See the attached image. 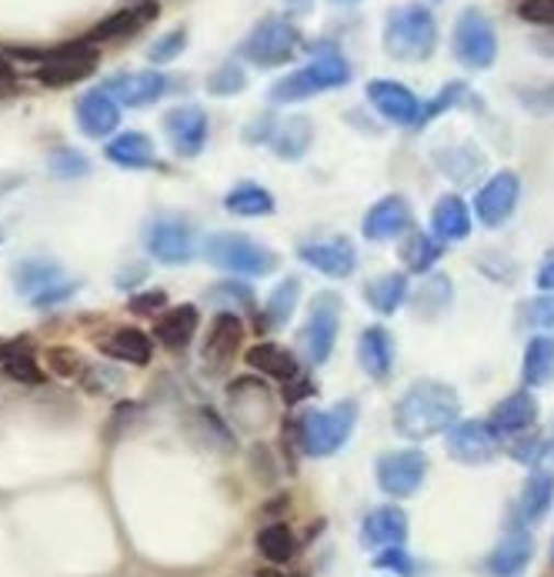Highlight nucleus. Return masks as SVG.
<instances>
[{
  "label": "nucleus",
  "instance_id": "obj_1",
  "mask_svg": "<svg viewBox=\"0 0 554 577\" xmlns=\"http://www.w3.org/2000/svg\"><path fill=\"white\" fill-rule=\"evenodd\" d=\"M461 418V397L451 384L418 377L394 404V428L408 441H428L448 434Z\"/></svg>",
  "mask_w": 554,
  "mask_h": 577
},
{
  "label": "nucleus",
  "instance_id": "obj_2",
  "mask_svg": "<svg viewBox=\"0 0 554 577\" xmlns=\"http://www.w3.org/2000/svg\"><path fill=\"white\" fill-rule=\"evenodd\" d=\"M384 54L402 64H425L438 50V21L425 4H402L384 18Z\"/></svg>",
  "mask_w": 554,
  "mask_h": 577
},
{
  "label": "nucleus",
  "instance_id": "obj_3",
  "mask_svg": "<svg viewBox=\"0 0 554 577\" xmlns=\"http://www.w3.org/2000/svg\"><path fill=\"white\" fill-rule=\"evenodd\" d=\"M344 84H351L348 57L341 50H321L310 64L281 77L268 98H271V104H297V101H307L314 94H325V91H335Z\"/></svg>",
  "mask_w": 554,
  "mask_h": 577
},
{
  "label": "nucleus",
  "instance_id": "obj_4",
  "mask_svg": "<svg viewBox=\"0 0 554 577\" xmlns=\"http://www.w3.org/2000/svg\"><path fill=\"white\" fill-rule=\"evenodd\" d=\"M201 254L207 264L221 268V271H230V274H245V278H268L278 271V254L271 247L251 240L248 234H211L204 237L201 244Z\"/></svg>",
  "mask_w": 554,
  "mask_h": 577
},
{
  "label": "nucleus",
  "instance_id": "obj_5",
  "mask_svg": "<svg viewBox=\"0 0 554 577\" xmlns=\"http://www.w3.org/2000/svg\"><path fill=\"white\" fill-rule=\"evenodd\" d=\"M354 425H358L354 400H341V404L325 407V410H307V415L297 421L301 451L310 457H331L348 444V438L354 434Z\"/></svg>",
  "mask_w": 554,
  "mask_h": 577
},
{
  "label": "nucleus",
  "instance_id": "obj_6",
  "mask_svg": "<svg viewBox=\"0 0 554 577\" xmlns=\"http://www.w3.org/2000/svg\"><path fill=\"white\" fill-rule=\"evenodd\" d=\"M301 50V31L294 21L287 18H264L261 24L251 27V34L241 44V57L255 67H284L287 60H294V54Z\"/></svg>",
  "mask_w": 554,
  "mask_h": 577
},
{
  "label": "nucleus",
  "instance_id": "obj_7",
  "mask_svg": "<svg viewBox=\"0 0 554 577\" xmlns=\"http://www.w3.org/2000/svg\"><path fill=\"white\" fill-rule=\"evenodd\" d=\"M451 47H454L457 64H464L467 70H488L498 57V34H495V24L488 21V14L478 8L461 11V18L454 24Z\"/></svg>",
  "mask_w": 554,
  "mask_h": 577
},
{
  "label": "nucleus",
  "instance_id": "obj_8",
  "mask_svg": "<svg viewBox=\"0 0 554 577\" xmlns=\"http://www.w3.org/2000/svg\"><path fill=\"white\" fill-rule=\"evenodd\" d=\"M374 477L387 498H415L428 477V457L425 451H387L377 457Z\"/></svg>",
  "mask_w": 554,
  "mask_h": 577
},
{
  "label": "nucleus",
  "instance_id": "obj_9",
  "mask_svg": "<svg viewBox=\"0 0 554 577\" xmlns=\"http://www.w3.org/2000/svg\"><path fill=\"white\" fill-rule=\"evenodd\" d=\"M338 327H341V301L331 294H321L310 304V317H307L304 335H301V348H304L307 364H314V367L328 364L335 341H338Z\"/></svg>",
  "mask_w": 554,
  "mask_h": 577
},
{
  "label": "nucleus",
  "instance_id": "obj_10",
  "mask_svg": "<svg viewBox=\"0 0 554 577\" xmlns=\"http://www.w3.org/2000/svg\"><path fill=\"white\" fill-rule=\"evenodd\" d=\"M245 344V324L234 310H221L211 327H207V338H204V348H201V367L211 374V377H221L227 374V367L234 364L237 358V348Z\"/></svg>",
  "mask_w": 554,
  "mask_h": 577
},
{
  "label": "nucleus",
  "instance_id": "obj_11",
  "mask_svg": "<svg viewBox=\"0 0 554 577\" xmlns=\"http://www.w3.org/2000/svg\"><path fill=\"white\" fill-rule=\"evenodd\" d=\"M98 50L88 41H77L67 47H57L44 57V67L37 70V80L47 88H67L77 84V80H84L98 70Z\"/></svg>",
  "mask_w": 554,
  "mask_h": 577
},
{
  "label": "nucleus",
  "instance_id": "obj_12",
  "mask_svg": "<svg viewBox=\"0 0 554 577\" xmlns=\"http://www.w3.org/2000/svg\"><path fill=\"white\" fill-rule=\"evenodd\" d=\"M297 258H301V264L314 268L325 278H335V281H344L358 271V247L344 234L297 244Z\"/></svg>",
  "mask_w": 554,
  "mask_h": 577
},
{
  "label": "nucleus",
  "instance_id": "obj_13",
  "mask_svg": "<svg viewBox=\"0 0 554 577\" xmlns=\"http://www.w3.org/2000/svg\"><path fill=\"white\" fill-rule=\"evenodd\" d=\"M144 247L147 254L161 264H188L197 251L194 230L181 217H157L144 234Z\"/></svg>",
  "mask_w": 554,
  "mask_h": 577
},
{
  "label": "nucleus",
  "instance_id": "obj_14",
  "mask_svg": "<svg viewBox=\"0 0 554 577\" xmlns=\"http://www.w3.org/2000/svg\"><path fill=\"white\" fill-rule=\"evenodd\" d=\"M368 101L371 108L398 127H425V101L415 98L398 80H371L368 84Z\"/></svg>",
  "mask_w": 554,
  "mask_h": 577
},
{
  "label": "nucleus",
  "instance_id": "obj_15",
  "mask_svg": "<svg viewBox=\"0 0 554 577\" xmlns=\"http://www.w3.org/2000/svg\"><path fill=\"white\" fill-rule=\"evenodd\" d=\"M518 197H521V178L515 171H498L482 191L474 197V214L488 230L505 227L515 211H518Z\"/></svg>",
  "mask_w": 554,
  "mask_h": 577
},
{
  "label": "nucleus",
  "instance_id": "obj_16",
  "mask_svg": "<svg viewBox=\"0 0 554 577\" xmlns=\"http://www.w3.org/2000/svg\"><path fill=\"white\" fill-rule=\"evenodd\" d=\"M498 434L491 431L488 421H457L451 431H448V454L457 461V464H488L495 461L498 454Z\"/></svg>",
  "mask_w": 554,
  "mask_h": 577
},
{
  "label": "nucleus",
  "instance_id": "obj_17",
  "mask_svg": "<svg viewBox=\"0 0 554 577\" xmlns=\"http://www.w3.org/2000/svg\"><path fill=\"white\" fill-rule=\"evenodd\" d=\"M104 91L121 108H147L168 94V77L161 70H134V73H114Z\"/></svg>",
  "mask_w": 554,
  "mask_h": 577
},
{
  "label": "nucleus",
  "instance_id": "obj_18",
  "mask_svg": "<svg viewBox=\"0 0 554 577\" xmlns=\"http://www.w3.org/2000/svg\"><path fill=\"white\" fill-rule=\"evenodd\" d=\"M165 134L178 157H197L207 144V114L197 104H181L165 114Z\"/></svg>",
  "mask_w": 554,
  "mask_h": 577
},
{
  "label": "nucleus",
  "instance_id": "obj_19",
  "mask_svg": "<svg viewBox=\"0 0 554 577\" xmlns=\"http://www.w3.org/2000/svg\"><path fill=\"white\" fill-rule=\"evenodd\" d=\"M411 204L402 197V194H387L381 197L361 220V230L368 240L381 244V240H394V237H402L411 230Z\"/></svg>",
  "mask_w": 554,
  "mask_h": 577
},
{
  "label": "nucleus",
  "instance_id": "obj_20",
  "mask_svg": "<svg viewBox=\"0 0 554 577\" xmlns=\"http://www.w3.org/2000/svg\"><path fill=\"white\" fill-rule=\"evenodd\" d=\"M77 127L94 140L111 137L121 127V104L104 88L81 94L77 98Z\"/></svg>",
  "mask_w": 554,
  "mask_h": 577
},
{
  "label": "nucleus",
  "instance_id": "obj_21",
  "mask_svg": "<svg viewBox=\"0 0 554 577\" xmlns=\"http://www.w3.org/2000/svg\"><path fill=\"white\" fill-rule=\"evenodd\" d=\"M538 421V400L528 391L508 394L505 400H498L488 415V425L498 438H518L528 434Z\"/></svg>",
  "mask_w": 554,
  "mask_h": 577
},
{
  "label": "nucleus",
  "instance_id": "obj_22",
  "mask_svg": "<svg viewBox=\"0 0 554 577\" xmlns=\"http://www.w3.org/2000/svg\"><path fill=\"white\" fill-rule=\"evenodd\" d=\"M361 541L364 547L384 551V547H405L408 541V514L398 505L374 508L364 524H361Z\"/></svg>",
  "mask_w": 554,
  "mask_h": 577
},
{
  "label": "nucleus",
  "instance_id": "obj_23",
  "mask_svg": "<svg viewBox=\"0 0 554 577\" xmlns=\"http://www.w3.org/2000/svg\"><path fill=\"white\" fill-rule=\"evenodd\" d=\"M358 361L371 381H387V374L394 367V338H391L387 327H381V324L364 327L361 338H358Z\"/></svg>",
  "mask_w": 554,
  "mask_h": 577
},
{
  "label": "nucleus",
  "instance_id": "obj_24",
  "mask_svg": "<svg viewBox=\"0 0 554 577\" xmlns=\"http://www.w3.org/2000/svg\"><path fill=\"white\" fill-rule=\"evenodd\" d=\"M104 157L111 163H117V168H124V171H144V168H154V163H157L154 140L147 134H140V131H124L114 140H108Z\"/></svg>",
  "mask_w": 554,
  "mask_h": 577
},
{
  "label": "nucleus",
  "instance_id": "obj_25",
  "mask_svg": "<svg viewBox=\"0 0 554 577\" xmlns=\"http://www.w3.org/2000/svg\"><path fill=\"white\" fill-rule=\"evenodd\" d=\"M554 505V471H531V477L521 487V498H518V521L521 524H538Z\"/></svg>",
  "mask_w": 554,
  "mask_h": 577
},
{
  "label": "nucleus",
  "instance_id": "obj_26",
  "mask_svg": "<svg viewBox=\"0 0 554 577\" xmlns=\"http://www.w3.org/2000/svg\"><path fill=\"white\" fill-rule=\"evenodd\" d=\"M534 557V541L528 531H515L508 534L485 561V567L491 570V577H518Z\"/></svg>",
  "mask_w": 554,
  "mask_h": 577
},
{
  "label": "nucleus",
  "instance_id": "obj_27",
  "mask_svg": "<svg viewBox=\"0 0 554 577\" xmlns=\"http://www.w3.org/2000/svg\"><path fill=\"white\" fill-rule=\"evenodd\" d=\"M197 324H201L197 307L181 304V307H171L161 320L154 324V338H157V344H165L171 351H184L197 335Z\"/></svg>",
  "mask_w": 554,
  "mask_h": 577
},
{
  "label": "nucleus",
  "instance_id": "obj_28",
  "mask_svg": "<svg viewBox=\"0 0 554 577\" xmlns=\"http://www.w3.org/2000/svg\"><path fill=\"white\" fill-rule=\"evenodd\" d=\"M297 301H301V281L297 278H284L271 291V297L261 307V314L255 317V331H278V327H284L294 317Z\"/></svg>",
  "mask_w": 554,
  "mask_h": 577
},
{
  "label": "nucleus",
  "instance_id": "obj_29",
  "mask_svg": "<svg viewBox=\"0 0 554 577\" xmlns=\"http://www.w3.org/2000/svg\"><path fill=\"white\" fill-rule=\"evenodd\" d=\"M245 364H248L251 371H261V374H268V377H274V381H284V384L294 381V377L301 374L297 358H294L291 351H284L281 344H274V341L251 344L248 354H245Z\"/></svg>",
  "mask_w": 554,
  "mask_h": 577
},
{
  "label": "nucleus",
  "instance_id": "obj_30",
  "mask_svg": "<svg viewBox=\"0 0 554 577\" xmlns=\"http://www.w3.org/2000/svg\"><path fill=\"white\" fill-rule=\"evenodd\" d=\"M154 18H157V4H154V0H144V4H137V8L117 11V14H111L108 21H101L84 41H88V44H101V41L127 37V34H137L144 24H150Z\"/></svg>",
  "mask_w": 554,
  "mask_h": 577
},
{
  "label": "nucleus",
  "instance_id": "obj_31",
  "mask_svg": "<svg viewBox=\"0 0 554 577\" xmlns=\"http://www.w3.org/2000/svg\"><path fill=\"white\" fill-rule=\"evenodd\" d=\"M431 230L438 240H464L471 234V211L457 194H444L438 197L434 211H431Z\"/></svg>",
  "mask_w": 554,
  "mask_h": 577
},
{
  "label": "nucleus",
  "instance_id": "obj_32",
  "mask_svg": "<svg viewBox=\"0 0 554 577\" xmlns=\"http://www.w3.org/2000/svg\"><path fill=\"white\" fill-rule=\"evenodd\" d=\"M314 140V127L304 114H294V117H284L278 121L274 127V137H271V150L281 157V160H301L307 154Z\"/></svg>",
  "mask_w": 554,
  "mask_h": 577
},
{
  "label": "nucleus",
  "instance_id": "obj_33",
  "mask_svg": "<svg viewBox=\"0 0 554 577\" xmlns=\"http://www.w3.org/2000/svg\"><path fill=\"white\" fill-rule=\"evenodd\" d=\"M521 377L528 387H547L554 384V335H538L524 348Z\"/></svg>",
  "mask_w": 554,
  "mask_h": 577
},
{
  "label": "nucleus",
  "instance_id": "obj_34",
  "mask_svg": "<svg viewBox=\"0 0 554 577\" xmlns=\"http://www.w3.org/2000/svg\"><path fill=\"white\" fill-rule=\"evenodd\" d=\"M441 254H444V240H438L431 234H421V230H408V237L398 247L402 264L415 274H428L441 261Z\"/></svg>",
  "mask_w": 554,
  "mask_h": 577
},
{
  "label": "nucleus",
  "instance_id": "obj_35",
  "mask_svg": "<svg viewBox=\"0 0 554 577\" xmlns=\"http://www.w3.org/2000/svg\"><path fill=\"white\" fill-rule=\"evenodd\" d=\"M408 278L405 274H398V271H391V274H381V278H374L368 287H364V301L377 310V314H394L398 310L405 301H408Z\"/></svg>",
  "mask_w": 554,
  "mask_h": 577
},
{
  "label": "nucleus",
  "instance_id": "obj_36",
  "mask_svg": "<svg viewBox=\"0 0 554 577\" xmlns=\"http://www.w3.org/2000/svg\"><path fill=\"white\" fill-rule=\"evenodd\" d=\"M224 211H230L237 217H268V214H274V197L268 188L245 181L224 194Z\"/></svg>",
  "mask_w": 554,
  "mask_h": 577
},
{
  "label": "nucleus",
  "instance_id": "obj_37",
  "mask_svg": "<svg viewBox=\"0 0 554 577\" xmlns=\"http://www.w3.org/2000/svg\"><path fill=\"white\" fill-rule=\"evenodd\" d=\"M101 351L121 364H147L150 361V338L144 331H137V327H121V331H114Z\"/></svg>",
  "mask_w": 554,
  "mask_h": 577
},
{
  "label": "nucleus",
  "instance_id": "obj_38",
  "mask_svg": "<svg viewBox=\"0 0 554 577\" xmlns=\"http://www.w3.org/2000/svg\"><path fill=\"white\" fill-rule=\"evenodd\" d=\"M438 168L448 178H454L457 184H467V181H474L485 171V157H482V150H474L471 144H461V147L438 150Z\"/></svg>",
  "mask_w": 554,
  "mask_h": 577
},
{
  "label": "nucleus",
  "instance_id": "obj_39",
  "mask_svg": "<svg viewBox=\"0 0 554 577\" xmlns=\"http://www.w3.org/2000/svg\"><path fill=\"white\" fill-rule=\"evenodd\" d=\"M64 278V271H60V264H54V261H21L18 268H14V287L24 294V297H37L44 287H50L54 281H60Z\"/></svg>",
  "mask_w": 554,
  "mask_h": 577
},
{
  "label": "nucleus",
  "instance_id": "obj_40",
  "mask_svg": "<svg viewBox=\"0 0 554 577\" xmlns=\"http://www.w3.org/2000/svg\"><path fill=\"white\" fill-rule=\"evenodd\" d=\"M258 551L271 561V564H287L297 551V541H294V531L287 524H268L261 534H258Z\"/></svg>",
  "mask_w": 554,
  "mask_h": 577
},
{
  "label": "nucleus",
  "instance_id": "obj_41",
  "mask_svg": "<svg viewBox=\"0 0 554 577\" xmlns=\"http://www.w3.org/2000/svg\"><path fill=\"white\" fill-rule=\"evenodd\" d=\"M248 88V73L237 60H224L211 77H207V94L214 98H234Z\"/></svg>",
  "mask_w": 554,
  "mask_h": 577
},
{
  "label": "nucleus",
  "instance_id": "obj_42",
  "mask_svg": "<svg viewBox=\"0 0 554 577\" xmlns=\"http://www.w3.org/2000/svg\"><path fill=\"white\" fill-rule=\"evenodd\" d=\"M47 171L57 178V181H77V178H88L91 163L81 150H70V147H60L47 157Z\"/></svg>",
  "mask_w": 554,
  "mask_h": 577
},
{
  "label": "nucleus",
  "instance_id": "obj_43",
  "mask_svg": "<svg viewBox=\"0 0 554 577\" xmlns=\"http://www.w3.org/2000/svg\"><path fill=\"white\" fill-rule=\"evenodd\" d=\"M448 304H451V278H448V274H434V278L418 291V297H415V307H418L421 314H428V317L441 314Z\"/></svg>",
  "mask_w": 554,
  "mask_h": 577
},
{
  "label": "nucleus",
  "instance_id": "obj_44",
  "mask_svg": "<svg viewBox=\"0 0 554 577\" xmlns=\"http://www.w3.org/2000/svg\"><path fill=\"white\" fill-rule=\"evenodd\" d=\"M184 47H188V31L178 27V31H171V34H165V37H157V41L150 44L147 60H150V64H171V60H178V57L184 54Z\"/></svg>",
  "mask_w": 554,
  "mask_h": 577
},
{
  "label": "nucleus",
  "instance_id": "obj_45",
  "mask_svg": "<svg viewBox=\"0 0 554 577\" xmlns=\"http://www.w3.org/2000/svg\"><path fill=\"white\" fill-rule=\"evenodd\" d=\"M464 94H467V88L461 84V80H451L448 88H441L431 101H425V124L428 121H434V117H441L444 111H451L454 104H461L464 101Z\"/></svg>",
  "mask_w": 554,
  "mask_h": 577
},
{
  "label": "nucleus",
  "instance_id": "obj_46",
  "mask_svg": "<svg viewBox=\"0 0 554 577\" xmlns=\"http://www.w3.org/2000/svg\"><path fill=\"white\" fill-rule=\"evenodd\" d=\"M4 371H8V377H14L21 384H41L44 381V371L37 367V361L27 348H21L11 361H4Z\"/></svg>",
  "mask_w": 554,
  "mask_h": 577
},
{
  "label": "nucleus",
  "instance_id": "obj_47",
  "mask_svg": "<svg viewBox=\"0 0 554 577\" xmlns=\"http://www.w3.org/2000/svg\"><path fill=\"white\" fill-rule=\"evenodd\" d=\"M47 364H50V371L60 374V377H81V374L88 371L84 358L77 354V351H70V348H50V351H47Z\"/></svg>",
  "mask_w": 554,
  "mask_h": 577
},
{
  "label": "nucleus",
  "instance_id": "obj_48",
  "mask_svg": "<svg viewBox=\"0 0 554 577\" xmlns=\"http://www.w3.org/2000/svg\"><path fill=\"white\" fill-rule=\"evenodd\" d=\"M524 324L541 327L544 335H551V331H554V294H541V297H534V301L524 307Z\"/></svg>",
  "mask_w": 554,
  "mask_h": 577
},
{
  "label": "nucleus",
  "instance_id": "obj_49",
  "mask_svg": "<svg viewBox=\"0 0 554 577\" xmlns=\"http://www.w3.org/2000/svg\"><path fill=\"white\" fill-rule=\"evenodd\" d=\"M508 454H511L518 464H538L541 457H547V451H544V434L528 431V438H518V441L508 448Z\"/></svg>",
  "mask_w": 554,
  "mask_h": 577
},
{
  "label": "nucleus",
  "instance_id": "obj_50",
  "mask_svg": "<svg viewBox=\"0 0 554 577\" xmlns=\"http://www.w3.org/2000/svg\"><path fill=\"white\" fill-rule=\"evenodd\" d=\"M374 567L394 570V574H402V577H411V574H415V561H411V554H408L405 547H384V551H377Z\"/></svg>",
  "mask_w": 554,
  "mask_h": 577
},
{
  "label": "nucleus",
  "instance_id": "obj_51",
  "mask_svg": "<svg viewBox=\"0 0 554 577\" xmlns=\"http://www.w3.org/2000/svg\"><path fill=\"white\" fill-rule=\"evenodd\" d=\"M77 287H81V281L60 278V281H54L50 287H44L31 304H34V307H54V304H60V301H70V297L77 294Z\"/></svg>",
  "mask_w": 554,
  "mask_h": 577
},
{
  "label": "nucleus",
  "instance_id": "obj_52",
  "mask_svg": "<svg viewBox=\"0 0 554 577\" xmlns=\"http://www.w3.org/2000/svg\"><path fill=\"white\" fill-rule=\"evenodd\" d=\"M518 18L528 21V24L554 27V0H521V4H518Z\"/></svg>",
  "mask_w": 554,
  "mask_h": 577
},
{
  "label": "nucleus",
  "instance_id": "obj_53",
  "mask_svg": "<svg viewBox=\"0 0 554 577\" xmlns=\"http://www.w3.org/2000/svg\"><path fill=\"white\" fill-rule=\"evenodd\" d=\"M168 304V294L165 291H140L127 301L131 314H154V310H161Z\"/></svg>",
  "mask_w": 554,
  "mask_h": 577
},
{
  "label": "nucleus",
  "instance_id": "obj_54",
  "mask_svg": "<svg viewBox=\"0 0 554 577\" xmlns=\"http://www.w3.org/2000/svg\"><path fill=\"white\" fill-rule=\"evenodd\" d=\"M274 127H278V121H274L271 114H261L258 121H251V124H248V131H245V140H248V144H271V137H274Z\"/></svg>",
  "mask_w": 554,
  "mask_h": 577
},
{
  "label": "nucleus",
  "instance_id": "obj_55",
  "mask_svg": "<svg viewBox=\"0 0 554 577\" xmlns=\"http://www.w3.org/2000/svg\"><path fill=\"white\" fill-rule=\"evenodd\" d=\"M534 284H538V291L554 294V247L541 258V268H538V274H534Z\"/></svg>",
  "mask_w": 554,
  "mask_h": 577
},
{
  "label": "nucleus",
  "instance_id": "obj_56",
  "mask_svg": "<svg viewBox=\"0 0 554 577\" xmlns=\"http://www.w3.org/2000/svg\"><path fill=\"white\" fill-rule=\"evenodd\" d=\"M307 394H314V384H310L307 377H301V374H297L294 381H287L284 391H281V397H284L287 404H297V400H304Z\"/></svg>",
  "mask_w": 554,
  "mask_h": 577
},
{
  "label": "nucleus",
  "instance_id": "obj_57",
  "mask_svg": "<svg viewBox=\"0 0 554 577\" xmlns=\"http://www.w3.org/2000/svg\"><path fill=\"white\" fill-rule=\"evenodd\" d=\"M21 344L24 341H11V338H0V364H4V361H11L18 351H21Z\"/></svg>",
  "mask_w": 554,
  "mask_h": 577
},
{
  "label": "nucleus",
  "instance_id": "obj_58",
  "mask_svg": "<svg viewBox=\"0 0 554 577\" xmlns=\"http://www.w3.org/2000/svg\"><path fill=\"white\" fill-rule=\"evenodd\" d=\"M534 47L541 50V54H554V27H551V34H541V37H534Z\"/></svg>",
  "mask_w": 554,
  "mask_h": 577
},
{
  "label": "nucleus",
  "instance_id": "obj_59",
  "mask_svg": "<svg viewBox=\"0 0 554 577\" xmlns=\"http://www.w3.org/2000/svg\"><path fill=\"white\" fill-rule=\"evenodd\" d=\"M528 101H541V104H547V111H554V88L538 91V94H528Z\"/></svg>",
  "mask_w": 554,
  "mask_h": 577
},
{
  "label": "nucleus",
  "instance_id": "obj_60",
  "mask_svg": "<svg viewBox=\"0 0 554 577\" xmlns=\"http://www.w3.org/2000/svg\"><path fill=\"white\" fill-rule=\"evenodd\" d=\"M544 451H547V457H554V418H551V431L544 434Z\"/></svg>",
  "mask_w": 554,
  "mask_h": 577
},
{
  "label": "nucleus",
  "instance_id": "obj_61",
  "mask_svg": "<svg viewBox=\"0 0 554 577\" xmlns=\"http://www.w3.org/2000/svg\"><path fill=\"white\" fill-rule=\"evenodd\" d=\"M0 80H11V64L0 57Z\"/></svg>",
  "mask_w": 554,
  "mask_h": 577
},
{
  "label": "nucleus",
  "instance_id": "obj_62",
  "mask_svg": "<svg viewBox=\"0 0 554 577\" xmlns=\"http://www.w3.org/2000/svg\"><path fill=\"white\" fill-rule=\"evenodd\" d=\"M331 4H338V8H354L358 0H331Z\"/></svg>",
  "mask_w": 554,
  "mask_h": 577
},
{
  "label": "nucleus",
  "instance_id": "obj_63",
  "mask_svg": "<svg viewBox=\"0 0 554 577\" xmlns=\"http://www.w3.org/2000/svg\"><path fill=\"white\" fill-rule=\"evenodd\" d=\"M264 577H291V574H264Z\"/></svg>",
  "mask_w": 554,
  "mask_h": 577
},
{
  "label": "nucleus",
  "instance_id": "obj_64",
  "mask_svg": "<svg viewBox=\"0 0 554 577\" xmlns=\"http://www.w3.org/2000/svg\"><path fill=\"white\" fill-rule=\"evenodd\" d=\"M551 557H554V554H551Z\"/></svg>",
  "mask_w": 554,
  "mask_h": 577
}]
</instances>
